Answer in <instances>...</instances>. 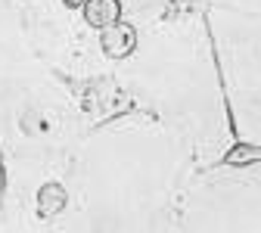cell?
Masks as SVG:
<instances>
[{
  "label": "cell",
  "mask_w": 261,
  "mask_h": 233,
  "mask_svg": "<svg viewBox=\"0 0 261 233\" xmlns=\"http://www.w3.org/2000/svg\"><path fill=\"white\" fill-rule=\"evenodd\" d=\"M100 44H103L106 56L124 59V56L134 53V47H137V31H134V25H127V22H115V25H109L100 35Z\"/></svg>",
  "instance_id": "cell-1"
},
{
  "label": "cell",
  "mask_w": 261,
  "mask_h": 233,
  "mask_svg": "<svg viewBox=\"0 0 261 233\" xmlns=\"http://www.w3.org/2000/svg\"><path fill=\"white\" fill-rule=\"evenodd\" d=\"M84 19L90 28H109L121 22V0H87L84 4Z\"/></svg>",
  "instance_id": "cell-2"
},
{
  "label": "cell",
  "mask_w": 261,
  "mask_h": 233,
  "mask_svg": "<svg viewBox=\"0 0 261 233\" xmlns=\"http://www.w3.org/2000/svg\"><path fill=\"white\" fill-rule=\"evenodd\" d=\"M65 202H69V193H65V187L56 184V180H50V184H44L41 193H38V215H41V218H53L56 212L65 209Z\"/></svg>",
  "instance_id": "cell-3"
},
{
  "label": "cell",
  "mask_w": 261,
  "mask_h": 233,
  "mask_svg": "<svg viewBox=\"0 0 261 233\" xmlns=\"http://www.w3.org/2000/svg\"><path fill=\"white\" fill-rule=\"evenodd\" d=\"M227 165H249V162H261V146H233L224 156Z\"/></svg>",
  "instance_id": "cell-4"
},
{
  "label": "cell",
  "mask_w": 261,
  "mask_h": 233,
  "mask_svg": "<svg viewBox=\"0 0 261 233\" xmlns=\"http://www.w3.org/2000/svg\"><path fill=\"white\" fill-rule=\"evenodd\" d=\"M62 4L69 7V10H84V4H87V0H62Z\"/></svg>",
  "instance_id": "cell-5"
}]
</instances>
